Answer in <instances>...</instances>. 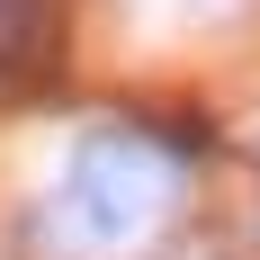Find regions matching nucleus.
Segmentation results:
<instances>
[{"label":"nucleus","instance_id":"f257e3e1","mask_svg":"<svg viewBox=\"0 0 260 260\" xmlns=\"http://www.w3.org/2000/svg\"><path fill=\"white\" fill-rule=\"evenodd\" d=\"M180 188H188L180 144H161L135 117H99V126L72 135V153L54 171V224L81 251H126V242L171 224Z\"/></svg>","mask_w":260,"mask_h":260},{"label":"nucleus","instance_id":"f03ea898","mask_svg":"<svg viewBox=\"0 0 260 260\" xmlns=\"http://www.w3.org/2000/svg\"><path fill=\"white\" fill-rule=\"evenodd\" d=\"M45 36H54V0H0V72L36 63Z\"/></svg>","mask_w":260,"mask_h":260},{"label":"nucleus","instance_id":"7ed1b4c3","mask_svg":"<svg viewBox=\"0 0 260 260\" xmlns=\"http://www.w3.org/2000/svg\"><path fill=\"white\" fill-rule=\"evenodd\" d=\"M153 9H188V18H198V9H215V0H153Z\"/></svg>","mask_w":260,"mask_h":260}]
</instances>
